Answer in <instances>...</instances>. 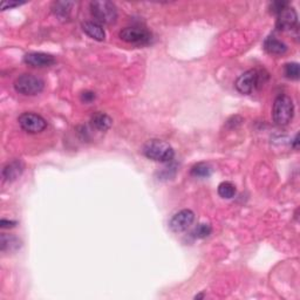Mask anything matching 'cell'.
<instances>
[{"instance_id": "30bf717a", "label": "cell", "mask_w": 300, "mask_h": 300, "mask_svg": "<svg viewBox=\"0 0 300 300\" xmlns=\"http://www.w3.org/2000/svg\"><path fill=\"white\" fill-rule=\"evenodd\" d=\"M24 61L26 65L31 66V67H50L56 64V59L52 56L41 52H32L27 53L24 57Z\"/></svg>"}, {"instance_id": "277c9868", "label": "cell", "mask_w": 300, "mask_h": 300, "mask_svg": "<svg viewBox=\"0 0 300 300\" xmlns=\"http://www.w3.org/2000/svg\"><path fill=\"white\" fill-rule=\"evenodd\" d=\"M91 12L97 21L104 25L115 24L118 19V9L115 4L108 0H95L91 3Z\"/></svg>"}, {"instance_id": "ac0fdd59", "label": "cell", "mask_w": 300, "mask_h": 300, "mask_svg": "<svg viewBox=\"0 0 300 300\" xmlns=\"http://www.w3.org/2000/svg\"><path fill=\"white\" fill-rule=\"evenodd\" d=\"M218 195H220L222 198L230 200V198L235 197L236 186L233 185L231 182H222L221 184L218 185Z\"/></svg>"}, {"instance_id": "7402d4cb", "label": "cell", "mask_w": 300, "mask_h": 300, "mask_svg": "<svg viewBox=\"0 0 300 300\" xmlns=\"http://www.w3.org/2000/svg\"><path fill=\"white\" fill-rule=\"evenodd\" d=\"M81 100L86 103H89L92 102L93 100H95V94L93 92H84L83 94H81Z\"/></svg>"}, {"instance_id": "ba28073f", "label": "cell", "mask_w": 300, "mask_h": 300, "mask_svg": "<svg viewBox=\"0 0 300 300\" xmlns=\"http://www.w3.org/2000/svg\"><path fill=\"white\" fill-rule=\"evenodd\" d=\"M195 221V213L189 209L181 210L170 220L169 227L174 232H183L190 228Z\"/></svg>"}, {"instance_id": "3957f363", "label": "cell", "mask_w": 300, "mask_h": 300, "mask_svg": "<svg viewBox=\"0 0 300 300\" xmlns=\"http://www.w3.org/2000/svg\"><path fill=\"white\" fill-rule=\"evenodd\" d=\"M266 79L267 74H264L258 69H250L237 79L236 88L241 94H251L256 89L262 87Z\"/></svg>"}, {"instance_id": "8992f818", "label": "cell", "mask_w": 300, "mask_h": 300, "mask_svg": "<svg viewBox=\"0 0 300 300\" xmlns=\"http://www.w3.org/2000/svg\"><path fill=\"white\" fill-rule=\"evenodd\" d=\"M120 38L128 44L146 46L151 42L153 34L143 27H126L120 32Z\"/></svg>"}, {"instance_id": "cb8c5ba5", "label": "cell", "mask_w": 300, "mask_h": 300, "mask_svg": "<svg viewBox=\"0 0 300 300\" xmlns=\"http://www.w3.org/2000/svg\"><path fill=\"white\" fill-rule=\"evenodd\" d=\"M2 228L6 229V228H13L15 227V224H17V222L15 221H6V220H3L2 221Z\"/></svg>"}, {"instance_id": "52a82bcc", "label": "cell", "mask_w": 300, "mask_h": 300, "mask_svg": "<svg viewBox=\"0 0 300 300\" xmlns=\"http://www.w3.org/2000/svg\"><path fill=\"white\" fill-rule=\"evenodd\" d=\"M19 124L20 127L27 132L31 134H38L42 130L46 129L47 127V122L42 116L34 114V113H24L19 116Z\"/></svg>"}, {"instance_id": "4fadbf2b", "label": "cell", "mask_w": 300, "mask_h": 300, "mask_svg": "<svg viewBox=\"0 0 300 300\" xmlns=\"http://www.w3.org/2000/svg\"><path fill=\"white\" fill-rule=\"evenodd\" d=\"M264 49L274 56H282V54L286 53L287 46L275 37H268L264 42Z\"/></svg>"}, {"instance_id": "8fae6325", "label": "cell", "mask_w": 300, "mask_h": 300, "mask_svg": "<svg viewBox=\"0 0 300 300\" xmlns=\"http://www.w3.org/2000/svg\"><path fill=\"white\" fill-rule=\"evenodd\" d=\"M24 170V165L20 161H13L4 167L3 169V177L7 182H13L20 177Z\"/></svg>"}, {"instance_id": "d6986e66", "label": "cell", "mask_w": 300, "mask_h": 300, "mask_svg": "<svg viewBox=\"0 0 300 300\" xmlns=\"http://www.w3.org/2000/svg\"><path fill=\"white\" fill-rule=\"evenodd\" d=\"M212 231V228L211 225L209 224H205V223H202V224H198L196 228L194 229L193 231V236L195 238H206V237L210 236V233Z\"/></svg>"}, {"instance_id": "9a60e30c", "label": "cell", "mask_w": 300, "mask_h": 300, "mask_svg": "<svg viewBox=\"0 0 300 300\" xmlns=\"http://www.w3.org/2000/svg\"><path fill=\"white\" fill-rule=\"evenodd\" d=\"M21 247V241L19 238L11 235H5L3 233L2 239H0V249L3 252L6 251H15Z\"/></svg>"}, {"instance_id": "ffe728a7", "label": "cell", "mask_w": 300, "mask_h": 300, "mask_svg": "<svg viewBox=\"0 0 300 300\" xmlns=\"http://www.w3.org/2000/svg\"><path fill=\"white\" fill-rule=\"evenodd\" d=\"M285 75L287 79L291 80H298L300 76V67L297 62H291V64H286L285 68H284Z\"/></svg>"}, {"instance_id": "5b68a950", "label": "cell", "mask_w": 300, "mask_h": 300, "mask_svg": "<svg viewBox=\"0 0 300 300\" xmlns=\"http://www.w3.org/2000/svg\"><path fill=\"white\" fill-rule=\"evenodd\" d=\"M44 80L33 74H22L14 81V89L19 94L33 96L38 95L44 91Z\"/></svg>"}, {"instance_id": "9c48e42d", "label": "cell", "mask_w": 300, "mask_h": 300, "mask_svg": "<svg viewBox=\"0 0 300 300\" xmlns=\"http://www.w3.org/2000/svg\"><path fill=\"white\" fill-rule=\"evenodd\" d=\"M298 25V14L293 7L286 6L278 14L276 26L279 31H291Z\"/></svg>"}, {"instance_id": "44dd1931", "label": "cell", "mask_w": 300, "mask_h": 300, "mask_svg": "<svg viewBox=\"0 0 300 300\" xmlns=\"http://www.w3.org/2000/svg\"><path fill=\"white\" fill-rule=\"evenodd\" d=\"M286 6H288V4L285 2H275L270 5V11L271 13L278 15Z\"/></svg>"}, {"instance_id": "7c38bea8", "label": "cell", "mask_w": 300, "mask_h": 300, "mask_svg": "<svg viewBox=\"0 0 300 300\" xmlns=\"http://www.w3.org/2000/svg\"><path fill=\"white\" fill-rule=\"evenodd\" d=\"M83 30L88 37L94 39V40L103 41L106 39V32H104L102 26L97 24V22L86 21L83 24Z\"/></svg>"}, {"instance_id": "603a6c76", "label": "cell", "mask_w": 300, "mask_h": 300, "mask_svg": "<svg viewBox=\"0 0 300 300\" xmlns=\"http://www.w3.org/2000/svg\"><path fill=\"white\" fill-rule=\"evenodd\" d=\"M21 3H11V2H3L2 5H0V9L2 10H9L12 9V7L20 6Z\"/></svg>"}, {"instance_id": "e0dca14e", "label": "cell", "mask_w": 300, "mask_h": 300, "mask_svg": "<svg viewBox=\"0 0 300 300\" xmlns=\"http://www.w3.org/2000/svg\"><path fill=\"white\" fill-rule=\"evenodd\" d=\"M211 174H212L211 166L204 162L197 163V165H195L192 168V175L194 177H197V178H206Z\"/></svg>"}, {"instance_id": "2e32d148", "label": "cell", "mask_w": 300, "mask_h": 300, "mask_svg": "<svg viewBox=\"0 0 300 300\" xmlns=\"http://www.w3.org/2000/svg\"><path fill=\"white\" fill-rule=\"evenodd\" d=\"M72 6H73V3H68V2L54 3L53 12L60 19H67L69 17V14H71Z\"/></svg>"}, {"instance_id": "5bb4252c", "label": "cell", "mask_w": 300, "mask_h": 300, "mask_svg": "<svg viewBox=\"0 0 300 300\" xmlns=\"http://www.w3.org/2000/svg\"><path fill=\"white\" fill-rule=\"evenodd\" d=\"M91 123L93 128H95L96 130L107 131L109 128L112 127L113 120L109 118L107 114H103V113H96V114L92 116Z\"/></svg>"}, {"instance_id": "6da1fadb", "label": "cell", "mask_w": 300, "mask_h": 300, "mask_svg": "<svg viewBox=\"0 0 300 300\" xmlns=\"http://www.w3.org/2000/svg\"><path fill=\"white\" fill-rule=\"evenodd\" d=\"M142 151L147 158L161 163L173 161L175 156L173 147L162 140H150L144 144Z\"/></svg>"}, {"instance_id": "7a4b0ae2", "label": "cell", "mask_w": 300, "mask_h": 300, "mask_svg": "<svg viewBox=\"0 0 300 300\" xmlns=\"http://www.w3.org/2000/svg\"><path fill=\"white\" fill-rule=\"evenodd\" d=\"M294 104L290 96L279 95L276 97L274 109H272V119L277 126H286L293 119Z\"/></svg>"}, {"instance_id": "d4e9b609", "label": "cell", "mask_w": 300, "mask_h": 300, "mask_svg": "<svg viewBox=\"0 0 300 300\" xmlns=\"http://www.w3.org/2000/svg\"><path fill=\"white\" fill-rule=\"evenodd\" d=\"M293 147L294 148H298V134L295 135V138L293 140Z\"/></svg>"}]
</instances>
